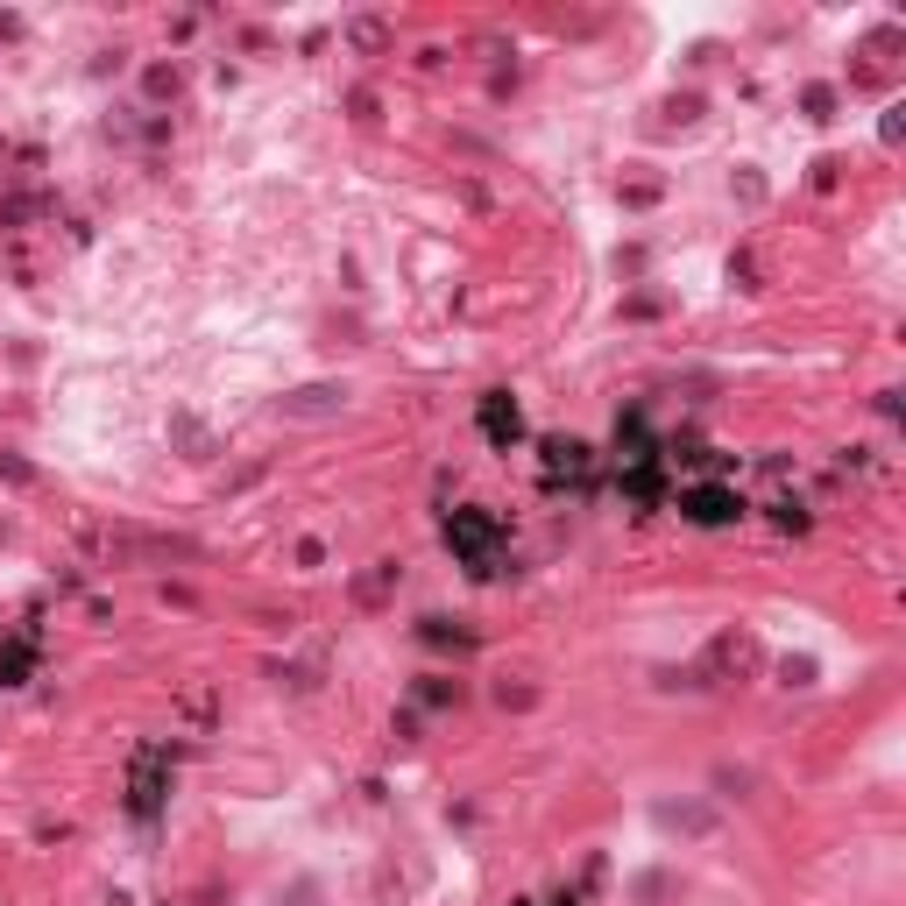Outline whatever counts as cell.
Returning <instances> with one entry per match:
<instances>
[{
	"label": "cell",
	"instance_id": "cell-1",
	"mask_svg": "<svg viewBox=\"0 0 906 906\" xmlns=\"http://www.w3.org/2000/svg\"><path fill=\"white\" fill-rule=\"evenodd\" d=\"M446 546L468 560V574H475V580L503 574V524L482 518V510H454V518H446Z\"/></svg>",
	"mask_w": 906,
	"mask_h": 906
},
{
	"label": "cell",
	"instance_id": "cell-2",
	"mask_svg": "<svg viewBox=\"0 0 906 906\" xmlns=\"http://www.w3.org/2000/svg\"><path fill=\"white\" fill-rule=\"evenodd\" d=\"M164 801H170V758L149 743V751H135V773H128V807L142 821H156L164 815Z\"/></svg>",
	"mask_w": 906,
	"mask_h": 906
},
{
	"label": "cell",
	"instance_id": "cell-3",
	"mask_svg": "<svg viewBox=\"0 0 906 906\" xmlns=\"http://www.w3.org/2000/svg\"><path fill=\"white\" fill-rule=\"evenodd\" d=\"M680 510L701 524V532H723V524H737V518H743L737 489H723V482H694V489H680Z\"/></svg>",
	"mask_w": 906,
	"mask_h": 906
},
{
	"label": "cell",
	"instance_id": "cell-4",
	"mask_svg": "<svg viewBox=\"0 0 906 906\" xmlns=\"http://www.w3.org/2000/svg\"><path fill=\"white\" fill-rule=\"evenodd\" d=\"M475 418H482V439H489V446H503V454H510V446L524 439V411H518V404H510V390H489Z\"/></svg>",
	"mask_w": 906,
	"mask_h": 906
},
{
	"label": "cell",
	"instance_id": "cell-5",
	"mask_svg": "<svg viewBox=\"0 0 906 906\" xmlns=\"http://www.w3.org/2000/svg\"><path fill=\"white\" fill-rule=\"evenodd\" d=\"M341 404H347V390H341V383H305V390H291L277 411H283V418H333Z\"/></svg>",
	"mask_w": 906,
	"mask_h": 906
},
{
	"label": "cell",
	"instance_id": "cell-6",
	"mask_svg": "<svg viewBox=\"0 0 906 906\" xmlns=\"http://www.w3.org/2000/svg\"><path fill=\"white\" fill-rule=\"evenodd\" d=\"M36 673V624L22 630L15 645H0V687H15V680H29Z\"/></svg>",
	"mask_w": 906,
	"mask_h": 906
},
{
	"label": "cell",
	"instance_id": "cell-7",
	"mask_svg": "<svg viewBox=\"0 0 906 906\" xmlns=\"http://www.w3.org/2000/svg\"><path fill=\"white\" fill-rule=\"evenodd\" d=\"M538 454H546V475H552V482H560V475H580V468H588V446H580V439H546Z\"/></svg>",
	"mask_w": 906,
	"mask_h": 906
},
{
	"label": "cell",
	"instance_id": "cell-8",
	"mask_svg": "<svg viewBox=\"0 0 906 906\" xmlns=\"http://www.w3.org/2000/svg\"><path fill=\"white\" fill-rule=\"evenodd\" d=\"M729 666H758V645H751V638H723V645H715V652H709V673H729Z\"/></svg>",
	"mask_w": 906,
	"mask_h": 906
},
{
	"label": "cell",
	"instance_id": "cell-9",
	"mask_svg": "<svg viewBox=\"0 0 906 906\" xmlns=\"http://www.w3.org/2000/svg\"><path fill=\"white\" fill-rule=\"evenodd\" d=\"M624 496H630L638 510H652L659 496H666V489H659V468H624Z\"/></svg>",
	"mask_w": 906,
	"mask_h": 906
},
{
	"label": "cell",
	"instance_id": "cell-10",
	"mask_svg": "<svg viewBox=\"0 0 906 906\" xmlns=\"http://www.w3.org/2000/svg\"><path fill=\"white\" fill-rule=\"evenodd\" d=\"M390 588H397V566H390V560H375V574H361V580H355V595H361V602H383Z\"/></svg>",
	"mask_w": 906,
	"mask_h": 906
},
{
	"label": "cell",
	"instance_id": "cell-11",
	"mask_svg": "<svg viewBox=\"0 0 906 906\" xmlns=\"http://www.w3.org/2000/svg\"><path fill=\"white\" fill-rule=\"evenodd\" d=\"M418 638H425V645H461V652L475 645L468 630H454V624H446V616H425V624H418Z\"/></svg>",
	"mask_w": 906,
	"mask_h": 906
},
{
	"label": "cell",
	"instance_id": "cell-12",
	"mask_svg": "<svg viewBox=\"0 0 906 906\" xmlns=\"http://www.w3.org/2000/svg\"><path fill=\"white\" fill-rule=\"evenodd\" d=\"M773 524L779 532H807V510L801 503H773Z\"/></svg>",
	"mask_w": 906,
	"mask_h": 906
},
{
	"label": "cell",
	"instance_id": "cell-13",
	"mask_svg": "<svg viewBox=\"0 0 906 906\" xmlns=\"http://www.w3.org/2000/svg\"><path fill=\"white\" fill-rule=\"evenodd\" d=\"M779 680H787V687H807V680H815V659H787V666H779Z\"/></svg>",
	"mask_w": 906,
	"mask_h": 906
}]
</instances>
